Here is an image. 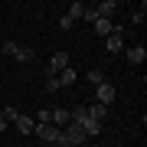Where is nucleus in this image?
<instances>
[{"instance_id":"nucleus-1","label":"nucleus","mask_w":147,"mask_h":147,"mask_svg":"<svg viewBox=\"0 0 147 147\" xmlns=\"http://www.w3.org/2000/svg\"><path fill=\"white\" fill-rule=\"evenodd\" d=\"M3 53L10 56V59H16V62H30V59H36V49H30V46H20V42H3Z\"/></svg>"},{"instance_id":"nucleus-2","label":"nucleus","mask_w":147,"mask_h":147,"mask_svg":"<svg viewBox=\"0 0 147 147\" xmlns=\"http://www.w3.org/2000/svg\"><path fill=\"white\" fill-rule=\"evenodd\" d=\"M33 131H36V137H39V141L59 144V134H62V127H56V124H36Z\"/></svg>"},{"instance_id":"nucleus-3","label":"nucleus","mask_w":147,"mask_h":147,"mask_svg":"<svg viewBox=\"0 0 147 147\" xmlns=\"http://www.w3.org/2000/svg\"><path fill=\"white\" fill-rule=\"evenodd\" d=\"M65 65H69V56H65V53H56V56L46 62V69H42V72H46V79H53V75H59Z\"/></svg>"},{"instance_id":"nucleus-4","label":"nucleus","mask_w":147,"mask_h":147,"mask_svg":"<svg viewBox=\"0 0 147 147\" xmlns=\"http://www.w3.org/2000/svg\"><path fill=\"white\" fill-rule=\"evenodd\" d=\"M105 46H108V53H121V49H124V30L115 26V30L105 36Z\"/></svg>"},{"instance_id":"nucleus-5","label":"nucleus","mask_w":147,"mask_h":147,"mask_svg":"<svg viewBox=\"0 0 147 147\" xmlns=\"http://www.w3.org/2000/svg\"><path fill=\"white\" fill-rule=\"evenodd\" d=\"M92 10H95V16H98V20H111V16L118 13V3H115V0H101V3L92 7Z\"/></svg>"},{"instance_id":"nucleus-6","label":"nucleus","mask_w":147,"mask_h":147,"mask_svg":"<svg viewBox=\"0 0 147 147\" xmlns=\"http://www.w3.org/2000/svg\"><path fill=\"white\" fill-rule=\"evenodd\" d=\"M95 95H98V105H111L115 101V85H108V82H101V85H95Z\"/></svg>"},{"instance_id":"nucleus-7","label":"nucleus","mask_w":147,"mask_h":147,"mask_svg":"<svg viewBox=\"0 0 147 147\" xmlns=\"http://www.w3.org/2000/svg\"><path fill=\"white\" fill-rule=\"evenodd\" d=\"M13 124H16V131H20V134H33L36 121H33L30 115H16V118H13Z\"/></svg>"},{"instance_id":"nucleus-8","label":"nucleus","mask_w":147,"mask_h":147,"mask_svg":"<svg viewBox=\"0 0 147 147\" xmlns=\"http://www.w3.org/2000/svg\"><path fill=\"white\" fill-rule=\"evenodd\" d=\"M85 111H88V118L98 121V124H105V118H108V108L98 105V101H95V105H85Z\"/></svg>"},{"instance_id":"nucleus-9","label":"nucleus","mask_w":147,"mask_h":147,"mask_svg":"<svg viewBox=\"0 0 147 147\" xmlns=\"http://www.w3.org/2000/svg\"><path fill=\"white\" fill-rule=\"evenodd\" d=\"M144 59H147V49H144V46H127V62L141 65Z\"/></svg>"},{"instance_id":"nucleus-10","label":"nucleus","mask_w":147,"mask_h":147,"mask_svg":"<svg viewBox=\"0 0 147 147\" xmlns=\"http://www.w3.org/2000/svg\"><path fill=\"white\" fill-rule=\"evenodd\" d=\"M56 79H59V85H75V79H79V72H75V69H72V65H65V69H62V72H59V75H56Z\"/></svg>"},{"instance_id":"nucleus-11","label":"nucleus","mask_w":147,"mask_h":147,"mask_svg":"<svg viewBox=\"0 0 147 147\" xmlns=\"http://www.w3.org/2000/svg\"><path fill=\"white\" fill-rule=\"evenodd\" d=\"M49 115H53V124H56V127H65L69 121H72V118H69V111H65V108H53Z\"/></svg>"},{"instance_id":"nucleus-12","label":"nucleus","mask_w":147,"mask_h":147,"mask_svg":"<svg viewBox=\"0 0 147 147\" xmlns=\"http://www.w3.org/2000/svg\"><path fill=\"white\" fill-rule=\"evenodd\" d=\"M65 16H72V20H82V16H85V3H82V0H75V3H69Z\"/></svg>"},{"instance_id":"nucleus-13","label":"nucleus","mask_w":147,"mask_h":147,"mask_svg":"<svg viewBox=\"0 0 147 147\" xmlns=\"http://www.w3.org/2000/svg\"><path fill=\"white\" fill-rule=\"evenodd\" d=\"M92 26H95V33H98V36H108V33L115 30V23H111V20H95Z\"/></svg>"},{"instance_id":"nucleus-14","label":"nucleus","mask_w":147,"mask_h":147,"mask_svg":"<svg viewBox=\"0 0 147 147\" xmlns=\"http://www.w3.org/2000/svg\"><path fill=\"white\" fill-rule=\"evenodd\" d=\"M88 82L92 85H101V82H105V72H101V69H88Z\"/></svg>"},{"instance_id":"nucleus-15","label":"nucleus","mask_w":147,"mask_h":147,"mask_svg":"<svg viewBox=\"0 0 147 147\" xmlns=\"http://www.w3.org/2000/svg\"><path fill=\"white\" fill-rule=\"evenodd\" d=\"M36 124H53V115L49 111H36Z\"/></svg>"},{"instance_id":"nucleus-16","label":"nucleus","mask_w":147,"mask_h":147,"mask_svg":"<svg viewBox=\"0 0 147 147\" xmlns=\"http://www.w3.org/2000/svg\"><path fill=\"white\" fill-rule=\"evenodd\" d=\"M59 26H62V30H72V26H75V20H72V16H65V13H62V16H59Z\"/></svg>"},{"instance_id":"nucleus-17","label":"nucleus","mask_w":147,"mask_h":147,"mask_svg":"<svg viewBox=\"0 0 147 147\" xmlns=\"http://www.w3.org/2000/svg\"><path fill=\"white\" fill-rule=\"evenodd\" d=\"M59 88H62V85H59L56 75H53V79H46V92H59Z\"/></svg>"},{"instance_id":"nucleus-18","label":"nucleus","mask_w":147,"mask_h":147,"mask_svg":"<svg viewBox=\"0 0 147 147\" xmlns=\"http://www.w3.org/2000/svg\"><path fill=\"white\" fill-rule=\"evenodd\" d=\"M16 115H20V111H16V108H3V121H13Z\"/></svg>"},{"instance_id":"nucleus-19","label":"nucleus","mask_w":147,"mask_h":147,"mask_svg":"<svg viewBox=\"0 0 147 147\" xmlns=\"http://www.w3.org/2000/svg\"><path fill=\"white\" fill-rule=\"evenodd\" d=\"M144 10H147V7L141 3V10H134V16H131V20H134V23H144Z\"/></svg>"},{"instance_id":"nucleus-20","label":"nucleus","mask_w":147,"mask_h":147,"mask_svg":"<svg viewBox=\"0 0 147 147\" xmlns=\"http://www.w3.org/2000/svg\"><path fill=\"white\" fill-rule=\"evenodd\" d=\"M3 127H7V121H3V108H0V131H3Z\"/></svg>"},{"instance_id":"nucleus-21","label":"nucleus","mask_w":147,"mask_h":147,"mask_svg":"<svg viewBox=\"0 0 147 147\" xmlns=\"http://www.w3.org/2000/svg\"><path fill=\"white\" fill-rule=\"evenodd\" d=\"M79 147H88V144H79Z\"/></svg>"}]
</instances>
